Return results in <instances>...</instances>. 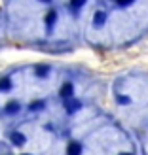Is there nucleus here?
Segmentation results:
<instances>
[{"label": "nucleus", "instance_id": "obj_1", "mask_svg": "<svg viewBox=\"0 0 148 155\" xmlns=\"http://www.w3.org/2000/svg\"><path fill=\"white\" fill-rule=\"evenodd\" d=\"M67 155H82V144L80 142H71L67 148Z\"/></svg>", "mask_w": 148, "mask_h": 155}, {"label": "nucleus", "instance_id": "obj_2", "mask_svg": "<svg viewBox=\"0 0 148 155\" xmlns=\"http://www.w3.org/2000/svg\"><path fill=\"white\" fill-rule=\"evenodd\" d=\"M65 106H67V110H68V112H71V114H74V112L78 110V108H80V106H82V104H80V102H78V100H74V98L71 97V98H65Z\"/></svg>", "mask_w": 148, "mask_h": 155}, {"label": "nucleus", "instance_id": "obj_3", "mask_svg": "<svg viewBox=\"0 0 148 155\" xmlns=\"http://www.w3.org/2000/svg\"><path fill=\"white\" fill-rule=\"evenodd\" d=\"M61 97L63 98H71L72 97V83H65L61 87Z\"/></svg>", "mask_w": 148, "mask_h": 155}, {"label": "nucleus", "instance_id": "obj_4", "mask_svg": "<svg viewBox=\"0 0 148 155\" xmlns=\"http://www.w3.org/2000/svg\"><path fill=\"white\" fill-rule=\"evenodd\" d=\"M105 17H106L105 12H97L95 17H93V25H95V27H101V25L105 23Z\"/></svg>", "mask_w": 148, "mask_h": 155}, {"label": "nucleus", "instance_id": "obj_5", "mask_svg": "<svg viewBox=\"0 0 148 155\" xmlns=\"http://www.w3.org/2000/svg\"><path fill=\"white\" fill-rule=\"evenodd\" d=\"M12 142L17 144V146H21V144H25V136H23L21 133H13L12 134Z\"/></svg>", "mask_w": 148, "mask_h": 155}, {"label": "nucleus", "instance_id": "obj_6", "mask_svg": "<svg viewBox=\"0 0 148 155\" xmlns=\"http://www.w3.org/2000/svg\"><path fill=\"white\" fill-rule=\"evenodd\" d=\"M10 87H12L10 78H2V80H0V91H8Z\"/></svg>", "mask_w": 148, "mask_h": 155}, {"label": "nucleus", "instance_id": "obj_7", "mask_svg": "<svg viewBox=\"0 0 148 155\" xmlns=\"http://www.w3.org/2000/svg\"><path fill=\"white\" fill-rule=\"evenodd\" d=\"M17 110H19V104H17V102H10V104L6 106V112H8V114H15Z\"/></svg>", "mask_w": 148, "mask_h": 155}, {"label": "nucleus", "instance_id": "obj_8", "mask_svg": "<svg viewBox=\"0 0 148 155\" xmlns=\"http://www.w3.org/2000/svg\"><path fill=\"white\" fill-rule=\"evenodd\" d=\"M85 4V0H71V6H72V10H80V8Z\"/></svg>", "mask_w": 148, "mask_h": 155}, {"label": "nucleus", "instance_id": "obj_9", "mask_svg": "<svg viewBox=\"0 0 148 155\" xmlns=\"http://www.w3.org/2000/svg\"><path fill=\"white\" fill-rule=\"evenodd\" d=\"M55 17H57L55 12H50V13H48V17H46V23H48V27H51L53 23H55Z\"/></svg>", "mask_w": 148, "mask_h": 155}, {"label": "nucleus", "instance_id": "obj_10", "mask_svg": "<svg viewBox=\"0 0 148 155\" xmlns=\"http://www.w3.org/2000/svg\"><path fill=\"white\" fill-rule=\"evenodd\" d=\"M29 108H30V112H36V110H42V108H44V102H40V100H38V102H33V104H30Z\"/></svg>", "mask_w": 148, "mask_h": 155}, {"label": "nucleus", "instance_id": "obj_11", "mask_svg": "<svg viewBox=\"0 0 148 155\" xmlns=\"http://www.w3.org/2000/svg\"><path fill=\"white\" fill-rule=\"evenodd\" d=\"M48 72H50L48 66H38V68H36V76H46Z\"/></svg>", "mask_w": 148, "mask_h": 155}, {"label": "nucleus", "instance_id": "obj_12", "mask_svg": "<svg viewBox=\"0 0 148 155\" xmlns=\"http://www.w3.org/2000/svg\"><path fill=\"white\" fill-rule=\"evenodd\" d=\"M118 102H120V104H127V102H129V98H127L126 95H120V97H118Z\"/></svg>", "mask_w": 148, "mask_h": 155}, {"label": "nucleus", "instance_id": "obj_13", "mask_svg": "<svg viewBox=\"0 0 148 155\" xmlns=\"http://www.w3.org/2000/svg\"><path fill=\"white\" fill-rule=\"evenodd\" d=\"M116 2H118L120 6H129L131 2H133V0H116Z\"/></svg>", "mask_w": 148, "mask_h": 155}, {"label": "nucleus", "instance_id": "obj_14", "mask_svg": "<svg viewBox=\"0 0 148 155\" xmlns=\"http://www.w3.org/2000/svg\"><path fill=\"white\" fill-rule=\"evenodd\" d=\"M122 155H131V153H122Z\"/></svg>", "mask_w": 148, "mask_h": 155}, {"label": "nucleus", "instance_id": "obj_15", "mask_svg": "<svg viewBox=\"0 0 148 155\" xmlns=\"http://www.w3.org/2000/svg\"><path fill=\"white\" fill-rule=\"evenodd\" d=\"M44 2H48V0H44Z\"/></svg>", "mask_w": 148, "mask_h": 155}, {"label": "nucleus", "instance_id": "obj_16", "mask_svg": "<svg viewBox=\"0 0 148 155\" xmlns=\"http://www.w3.org/2000/svg\"><path fill=\"white\" fill-rule=\"evenodd\" d=\"M25 155H27V153H25Z\"/></svg>", "mask_w": 148, "mask_h": 155}]
</instances>
